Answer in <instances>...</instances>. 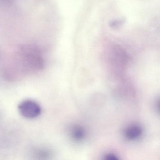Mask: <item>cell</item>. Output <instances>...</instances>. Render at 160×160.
Here are the masks:
<instances>
[{
    "label": "cell",
    "instance_id": "cell-2",
    "mask_svg": "<svg viewBox=\"0 0 160 160\" xmlns=\"http://www.w3.org/2000/svg\"><path fill=\"white\" fill-rule=\"evenodd\" d=\"M141 130L138 126H132L127 129L126 132V137L129 139L137 138L141 134Z\"/></svg>",
    "mask_w": 160,
    "mask_h": 160
},
{
    "label": "cell",
    "instance_id": "cell-3",
    "mask_svg": "<svg viewBox=\"0 0 160 160\" xmlns=\"http://www.w3.org/2000/svg\"><path fill=\"white\" fill-rule=\"evenodd\" d=\"M73 135L75 138L78 139H81L84 136V132L81 128H77L74 131Z\"/></svg>",
    "mask_w": 160,
    "mask_h": 160
},
{
    "label": "cell",
    "instance_id": "cell-4",
    "mask_svg": "<svg viewBox=\"0 0 160 160\" xmlns=\"http://www.w3.org/2000/svg\"><path fill=\"white\" fill-rule=\"evenodd\" d=\"M106 159H108V160H117L118 158L115 155L110 154H108L106 156Z\"/></svg>",
    "mask_w": 160,
    "mask_h": 160
},
{
    "label": "cell",
    "instance_id": "cell-1",
    "mask_svg": "<svg viewBox=\"0 0 160 160\" xmlns=\"http://www.w3.org/2000/svg\"><path fill=\"white\" fill-rule=\"evenodd\" d=\"M19 113L27 118H34L41 114L42 108L41 106L35 101L25 100L21 102L18 106Z\"/></svg>",
    "mask_w": 160,
    "mask_h": 160
}]
</instances>
